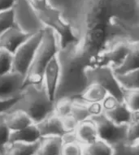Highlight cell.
Returning <instances> with one entry per match:
<instances>
[{"label":"cell","mask_w":139,"mask_h":155,"mask_svg":"<svg viewBox=\"0 0 139 155\" xmlns=\"http://www.w3.org/2000/svg\"><path fill=\"white\" fill-rule=\"evenodd\" d=\"M41 136L35 124L29 125L23 129L10 132L9 143H36L41 140Z\"/></svg>","instance_id":"2e32d148"},{"label":"cell","mask_w":139,"mask_h":155,"mask_svg":"<svg viewBox=\"0 0 139 155\" xmlns=\"http://www.w3.org/2000/svg\"><path fill=\"white\" fill-rule=\"evenodd\" d=\"M70 115L78 124L90 120L92 115L89 109V103L84 102L80 97L73 99Z\"/></svg>","instance_id":"44dd1931"},{"label":"cell","mask_w":139,"mask_h":155,"mask_svg":"<svg viewBox=\"0 0 139 155\" xmlns=\"http://www.w3.org/2000/svg\"><path fill=\"white\" fill-rule=\"evenodd\" d=\"M61 120H62L63 127H64V129H65V131L67 132H74L75 129H76V127H77V125L79 124L78 123L76 122V120H74L73 118L72 117L70 114L68 115V116H65V117L62 118Z\"/></svg>","instance_id":"1f68e13d"},{"label":"cell","mask_w":139,"mask_h":155,"mask_svg":"<svg viewBox=\"0 0 139 155\" xmlns=\"http://www.w3.org/2000/svg\"><path fill=\"white\" fill-rule=\"evenodd\" d=\"M12 54L0 48V75L12 71Z\"/></svg>","instance_id":"f1b7e54d"},{"label":"cell","mask_w":139,"mask_h":155,"mask_svg":"<svg viewBox=\"0 0 139 155\" xmlns=\"http://www.w3.org/2000/svg\"><path fill=\"white\" fill-rule=\"evenodd\" d=\"M12 10L15 26L26 34L33 35L46 28L29 0H15Z\"/></svg>","instance_id":"5b68a950"},{"label":"cell","mask_w":139,"mask_h":155,"mask_svg":"<svg viewBox=\"0 0 139 155\" xmlns=\"http://www.w3.org/2000/svg\"><path fill=\"white\" fill-rule=\"evenodd\" d=\"M114 73L123 74L129 71H135L139 69V43L138 41L134 44L131 51L124 58V60L116 68H114Z\"/></svg>","instance_id":"e0dca14e"},{"label":"cell","mask_w":139,"mask_h":155,"mask_svg":"<svg viewBox=\"0 0 139 155\" xmlns=\"http://www.w3.org/2000/svg\"><path fill=\"white\" fill-rule=\"evenodd\" d=\"M63 144L61 137H42L36 155H60Z\"/></svg>","instance_id":"ac0fdd59"},{"label":"cell","mask_w":139,"mask_h":155,"mask_svg":"<svg viewBox=\"0 0 139 155\" xmlns=\"http://www.w3.org/2000/svg\"><path fill=\"white\" fill-rule=\"evenodd\" d=\"M72 98H61L54 102V113L59 118H63L70 114L71 111Z\"/></svg>","instance_id":"4316f807"},{"label":"cell","mask_w":139,"mask_h":155,"mask_svg":"<svg viewBox=\"0 0 139 155\" xmlns=\"http://www.w3.org/2000/svg\"><path fill=\"white\" fill-rule=\"evenodd\" d=\"M83 155H112V147L103 140L98 139L83 146Z\"/></svg>","instance_id":"603a6c76"},{"label":"cell","mask_w":139,"mask_h":155,"mask_svg":"<svg viewBox=\"0 0 139 155\" xmlns=\"http://www.w3.org/2000/svg\"><path fill=\"white\" fill-rule=\"evenodd\" d=\"M25 84V77L20 74L9 71L0 75V100H11L20 96Z\"/></svg>","instance_id":"30bf717a"},{"label":"cell","mask_w":139,"mask_h":155,"mask_svg":"<svg viewBox=\"0 0 139 155\" xmlns=\"http://www.w3.org/2000/svg\"><path fill=\"white\" fill-rule=\"evenodd\" d=\"M59 64L57 57L56 56L46 65L43 73V83L48 92L49 96L53 102L59 82Z\"/></svg>","instance_id":"4fadbf2b"},{"label":"cell","mask_w":139,"mask_h":155,"mask_svg":"<svg viewBox=\"0 0 139 155\" xmlns=\"http://www.w3.org/2000/svg\"><path fill=\"white\" fill-rule=\"evenodd\" d=\"M88 84H97L103 87L109 96L119 102L123 101L124 90L120 86L113 69L108 65H94L87 68Z\"/></svg>","instance_id":"8992f818"},{"label":"cell","mask_w":139,"mask_h":155,"mask_svg":"<svg viewBox=\"0 0 139 155\" xmlns=\"http://www.w3.org/2000/svg\"><path fill=\"white\" fill-rule=\"evenodd\" d=\"M19 97L14 98V99L6 100V101L0 100V114H4L6 112H8L12 108L13 105L15 104V102L17 101Z\"/></svg>","instance_id":"d6a6232c"},{"label":"cell","mask_w":139,"mask_h":155,"mask_svg":"<svg viewBox=\"0 0 139 155\" xmlns=\"http://www.w3.org/2000/svg\"><path fill=\"white\" fill-rule=\"evenodd\" d=\"M76 140L83 146L90 145L99 139L96 126L92 120L80 123L74 131Z\"/></svg>","instance_id":"5bb4252c"},{"label":"cell","mask_w":139,"mask_h":155,"mask_svg":"<svg viewBox=\"0 0 139 155\" xmlns=\"http://www.w3.org/2000/svg\"><path fill=\"white\" fill-rule=\"evenodd\" d=\"M42 33L43 31H42L31 35L15 50L12 54V71L20 74L24 77L25 76L40 44Z\"/></svg>","instance_id":"52a82bcc"},{"label":"cell","mask_w":139,"mask_h":155,"mask_svg":"<svg viewBox=\"0 0 139 155\" xmlns=\"http://www.w3.org/2000/svg\"><path fill=\"white\" fill-rule=\"evenodd\" d=\"M29 2L43 25L51 28L57 34L59 48L80 40L74 34L71 25L63 20L60 12L50 5L47 0H29Z\"/></svg>","instance_id":"277c9868"},{"label":"cell","mask_w":139,"mask_h":155,"mask_svg":"<svg viewBox=\"0 0 139 155\" xmlns=\"http://www.w3.org/2000/svg\"><path fill=\"white\" fill-rule=\"evenodd\" d=\"M107 95L103 87L97 84H90L80 96V98L86 103H102Z\"/></svg>","instance_id":"d6986e66"},{"label":"cell","mask_w":139,"mask_h":155,"mask_svg":"<svg viewBox=\"0 0 139 155\" xmlns=\"http://www.w3.org/2000/svg\"><path fill=\"white\" fill-rule=\"evenodd\" d=\"M59 50L58 36L51 28L46 27L32 64L25 76V84H40L43 81V73L46 67L56 57Z\"/></svg>","instance_id":"3957f363"},{"label":"cell","mask_w":139,"mask_h":155,"mask_svg":"<svg viewBox=\"0 0 139 155\" xmlns=\"http://www.w3.org/2000/svg\"><path fill=\"white\" fill-rule=\"evenodd\" d=\"M90 120L96 126L99 139L103 140L112 147L126 140L127 125H120L113 123L102 112Z\"/></svg>","instance_id":"ba28073f"},{"label":"cell","mask_w":139,"mask_h":155,"mask_svg":"<svg viewBox=\"0 0 139 155\" xmlns=\"http://www.w3.org/2000/svg\"><path fill=\"white\" fill-rule=\"evenodd\" d=\"M10 132L5 123V113L0 114V155L4 154L6 146L9 144Z\"/></svg>","instance_id":"83f0119b"},{"label":"cell","mask_w":139,"mask_h":155,"mask_svg":"<svg viewBox=\"0 0 139 155\" xmlns=\"http://www.w3.org/2000/svg\"><path fill=\"white\" fill-rule=\"evenodd\" d=\"M5 123L11 132L23 129L33 124L28 114L20 110H10L6 112Z\"/></svg>","instance_id":"9a60e30c"},{"label":"cell","mask_w":139,"mask_h":155,"mask_svg":"<svg viewBox=\"0 0 139 155\" xmlns=\"http://www.w3.org/2000/svg\"><path fill=\"white\" fill-rule=\"evenodd\" d=\"M101 104L103 113L117 124L127 125L134 117V113L127 108L124 102L117 101L113 97L107 95Z\"/></svg>","instance_id":"9c48e42d"},{"label":"cell","mask_w":139,"mask_h":155,"mask_svg":"<svg viewBox=\"0 0 139 155\" xmlns=\"http://www.w3.org/2000/svg\"><path fill=\"white\" fill-rule=\"evenodd\" d=\"M41 137H63L66 131L63 126L62 120L54 112L36 124Z\"/></svg>","instance_id":"8fae6325"},{"label":"cell","mask_w":139,"mask_h":155,"mask_svg":"<svg viewBox=\"0 0 139 155\" xmlns=\"http://www.w3.org/2000/svg\"><path fill=\"white\" fill-rule=\"evenodd\" d=\"M30 36L22 32L17 27L13 26L0 36V48L4 49L8 52L13 54L15 50Z\"/></svg>","instance_id":"7c38bea8"},{"label":"cell","mask_w":139,"mask_h":155,"mask_svg":"<svg viewBox=\"0 0 139 155\" xmlns=\"http://www.w3.org/2000/svg\"><path fill=\"white\" fill-rule=\"evenodd\" d=\"M122 102L131 112H139V89L124 90Z\"/></svg>","instance_id":"d4e9b609"},{"label":"cell","mask_w":139,"mask_h":155,"mask_svg":"<svg viewBox=\"0 0 139 155\" xmlns=\"http://www.w3.org/2000/svg\"><path fill=\"white\" fill-rule=\"evenodd\" d=\"M56 57L59 77L54 102L61 98L80 97L89 85L86 70L94 66V60L81 48L80 40L59 48Z\"/></svg>","instance_id":"6da1fadb"},{"label":"cell","mask_w":139,"mask_h":155,"mask_svg":"<svg viewBox=\"0 0 139 155\" xmlns=\"http://www.w3.org/2000/svg\"><path fill=\"white\" fill-rule=\"evenodd\" d=\"M116 78L123 90L139 89V69L126 73L117 74Z\"/></svg>","instance_id":"7402d4cb"},{"label":"cell","mask_w":139,"mask_h":155,"mask_svg":"<svg viewBox=\"0 0 139 155\" xmlns=\"http://www.w3.org/2000/svg\"><path fill=\"white\" fill-rule=\"evenodd\" d=\"M15 26L14 20H13L12 10L0 12V36L4 33L8 28Z\"/></svg>","instance_id":"4dcf8cb0"},{"label":"cell","mask_w":139,"mask_h":155,"mask_svg":"<svg viewBox=\"0 0 139 155\" xmlns=\"http://www.w3.org/2000/svg\"><path fill=\"white\" fill-rule=\"evenodd\" d=\"M10 110H22L36 124L54 111V102L43 81L40 84H27L24 85L20 97Z\"/></svg>","instance_id":"7a4b0ae2"},{"label":"cell","mask_w":139,"mask_h":155,"mask_svg":"<svg viewBox=\"0 0 139 155\" xmlns=\"http://www.w3.org/2000/svg\"><path fill=\"white\" fill-rule=\"evenodd\" d=\"M15 0H0V12L11 10Z\"/></svg>","instance_id":"836d02e7"},{"label":"cell","mask_w":139,"mask_h":155,"mask_svg":"<svg viewBox=\"0 0 139 155\" xmlns=\"http://www.w3.org/2000/svg\"><path fill=\"white\" fill-rule=\"evenodd\" d=\"M39 141L30 144L20 142L9 143L6 146L3 155H36Z\"/></svg>","instance_id":"ffe728a7"},{"label":"cell","mask_w":139,"mask_h":155,"mask_svg":"<svg viewBox=\"0 0 139 155\" xmlns=\"http://www.w3.org/2000/svg\"><path fill=\"white\" fill-rule=\"evenodd\" d=\"M126 140L129 142L139 141V112L134 113L132 120L127 124Z\"/></svg>","instance_id":"484cf974"},{"label":"cell","mask_w":139,"mask_h":155,"mask_svg":"<svg viewBox=\"0 0 139 155\" xmlns=\"http://www.w3.org/2000/svg\"><path fill=\"white\" fill-rule=\"evenodd\" d=\"M60 155H83V145L77 141L63 143Z\"/></svg>","instance_id":"f546056e"},{"label":"cell","mask_w":139,"mask_h":155,"mask_svg":"<svg viewBox=\"0 0 139 155\" xmlns=\"http://www.w3.org/2000/svg\"><path fill=\"white\" fill-rule=\"evenodd\" d=\"M112 155H139V141L124 140L112 146Z\"/></svg>","instance_id":"cb8c5ba5"}]
</instances>
